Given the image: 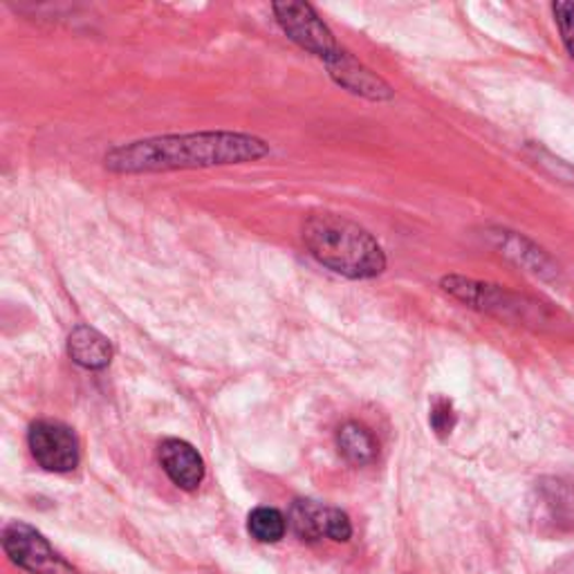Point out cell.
<instances>
[{
    "label": "cell",
    "instance_id": "11",
    "mask_svg": "<svg viewBox=\"0 0 574 574\" xmlns=\"http://www.w3.org/2000/svg\"><path fill=\"white\" fill-rule=\"evenodd\" d=\"M285 516L274 507H256L247 518L249 535L260 543H277L285 537Z\"/></svg>",
    "mask_w": 574,
    "mask_h": 574
},
{
    "label": "cell",
    "instance_id": "12",
    "mask_svg": "<svg viewBox=\"0 0 574 574\" xmlns=\"http://www.w3.org/2000/svg\"><path fill=\"white\" fill-rule=\"evenodd\" d=\"M554 16L561 30L567 55L574 59V0H559L554 3Z\"/></svg>",
    "mask_w": 574,
    "mask_h": 574
},
{
    "label": "cell",
    "instance_id": "14",
    "mask_svg": "<svg viewBox=\"0 0 574 574\" xmlns=\"http://www.w3.org/2000/svg\"><path fill=\"white\" fill-rule=\"evenodd\" d=\"M326 537L337 541V543H345L352 537V525L350 518L337 509V507H328V520H326Z\"/></svg>",
    "mask_w": 574,
    "mask_h": 574
},
{
    "label": "cell",
    "instance_id": "10",
    "mask_svg": "<svg viewBox=\"0 0 574 574\" xmlns=\"http://www.w3.org/2000/svg\"><path fill=\"white\" fill-rule=\"evenodd\" d=\"M328 507L313 501H296L290 509V525L301 541H319L326 537Z\"/></svg>",
    "mask_w": 574,
    "mask_h": 574
},
{
    "label": "cell",
    "instance_id": "8",
    "mask_svg": "<svg viewBox=\"0 0 574 574\" xmlns=\"http://www.w3.org/2000/svg\"><path fill=\"white\" fill-rule=\"evenodd\" d=\"M68 352L74 364L99 371L106 368L113 360V345L110 341L91 326H77L68 339Z\"/></svg>",
    "mask_w": 574,
    "mask_h": 574
},
{
    "label": "cell",
    "instance_id": "13",
    "mask_svg": "<svg viewBox=\"0 0 574 574\" xmlns=\"http://www.w3.org/2000/svg\"><path fill=\"white\" fill-rule=\"evenodd\" d=\"M431 426L440 437H447L456 426L454 407L449 400H445V397H440V400H435V405L431 407Z\"/></svg>",
    "mask_w": 574,
    "mask_h": 574
},
{
    "label": "cell",
    "instance_id": "2",
    "mask_svg": "<svg viewBox=\"0 0 574 574\" xmlns=\"http://www.w3.org/2000/svg\"><path fill=\"white\" fill-rule=\"evenodd\" d=\"M303 243L324 268L348 279H375L386 270L379 243L343 215L317 213L307 218Z\"/></svg>",
    "mask_w": 574,
    "mask_h": 574
},
{
    "label": "cell",
    "instance_id": "5",
    "mask_svg": "<svg viewBox=\"0 0 574 574\" xmlns=\"http://www.w3.org/2000/svg\"><path fill=\"white\" fill-rule=\"evenodd\" d=\"M30 452L34 460L52 473L74 471L81 458L74 431L61 422L40 420L30 426Z\"/></svg>",
    "mask_w": 574,
    "mask_h": 574
},
{
    "label": "cell",
    "instance_id": "6",
    "mask_svg": "<svg viewBox=\"0 0 574 574\" xmlns=\"http://www.w3.org/2000/svg\"><path fill=\"white\" fill-rule=\"evenodd\" d=\"M326 66L330 70V77L352 95H362L373 102H384L393 97V91L386 81H382L375 72H371L366 66H362L355 57L343 50L328 59Z\"/></svg>",
    "mask_w": 574,
    "mask_h": 574
},
{
    "label": "cell",
    "instance_id": "7",
    "mask_svg": "<svg viewBox=\"0 0 574 574\" xmlns=\"http://www.w3.org/2000/svg\"><path fill=\"white\" fill-rule=\"evenodd\" d=\"M160 462L173 484H178L185 492L200 488L204 478V460L200 454L178 437H168L160 445Z\"/></svg>",
    "mask_w": 574,
    "mask_h": 574
},
{
    "label": "cell",
    "instance_id": "9",
    "mask_svg": "<svg viewBox=\"0 0 574 574\" xmlns=\"http://www.w3.org/2000/svg\"><path fill=\"white\" fill-rule=\"evenodd\" d=\"M337 447H339V454L350 465H360V467L373 462L379 452L375 435L360 422H348L339 429Z\"/></svg>",
    "mask_w": 574,
    "mask_h": 574
},
{
    "label": "cell",
    "instance_id": "1",
    "mask_svg": "<svg viewBox=\"0 0 574 574\" xmlns=\"http://www.w3.org/2000/svg\"><path fill=\"white\" fill-rule=\"evenodd\" d=\"M268 153V142L254 136L218 130L130 142L108 151L104 164L113 173H160L245 164L256 162Z\"/></svg>",
    "mask_w": 574,
    "mask_h": 574
},
{
    "label": "cell",
    "instance_id": "4",
    "mask_svg": "<svg viewBox=\"0 0 574 574\" xmlns=\"http://www.w3.org/2000/svg\"><path fill=\"white\" fill-rule=\"evenodd\" d=\"M3 548L19 567L32 574H79L52 550V546L43 539L40 532L21 520L5 527Z\"/></svg>",
    "mask_w": 574,
    "mask_h": 574
},
{
    "label": "cell",
    "instance_id": "3",
    "mask_svg": "<svg viewBox=\"0 0 574 574\" xmlns=\"http://www.w3.org/2000/svg\"><path fill=\"white\" fill-rule=\"evenodd\" d=\"M272 10L283 32L303 50L324 61L332 59L341 50L313 5L298 3V0H283V3H274Z\"/></svg>",
    "mask_w": 574,
    "mask_h": 574
}]
</instances>
